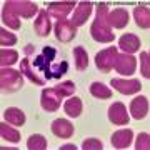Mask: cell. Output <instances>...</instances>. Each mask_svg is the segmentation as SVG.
Segmentation results:
<instances>
[{
	"label": "cell",
	"mask_w": 150,
	"mask_h": 150,
	"mask_svg": "<svg viewBox=\"0 0 150 150\" xmlns=\"http://www.w3.org/2000/svg\"><path fill=\"white\" fill-rule=\"evenodd\" d=\"M107 13H108V5L107 4H98L97 7V15L95 20L92 23L90 28V35L93 37V40L97 42H112L115 35L112 33V28L107 25Z\"/></svg>",
	"instance_id": "6da1fadb"
},
{
	"label": "cell",
	"mask_w": 150,
	"mask_h": 150,
	"mask_svg": "<svg viewBox=\"0 0 150 150\" xmlns=\"http://www.w3.org/2000/svg\"><path fill=\"white\" fill-rule=\"evenodd\" d=\"M23 83V77L22 72H17L13 69L8 67H2L0 70V85L4 92H17L18 88H22Z\"/></svg>",
	"instance_id": "7a4b0ae2"
},
{
	"label": "cell",
	"mask_w": 150,
	"mask_h": 150,
	"mask_svg": "<svg viewBox=\"0 0 150 150\" xmlns=\"http://www.w3.org/2000/svg\"><path fill=\"white\" fill-rule=\"evenodd\" d=\"M55 55H57V50H55L54 47H43L42 54H38L37 57H35V62H33V65L45 74V79H47V80L48 79H54V77H52V72H50V65L54 62Z\"/></svg>",
	"instance_id": "3957f363"
},
{
	"label": "cell",
	"mask_w": 150,
	"mask_h": 150,
	"mask_svg": "<svg viewBox=\"0 0 150 150\" xmlns=\"http://www.w3.org/2000/svg\"><path fill=\"white\" fill-rule=\"evenodd\" d=\"M5 7H8L18 18L20 17H23V18H32L38 10L37 4L28 2V0H10V2L5 4Z\"/></svg>",
	"instance_id": "277c9868"
},
{
	"label": "cell",
	"mask_w": 150,
	"mask_h": 150,
	"mask_svg": "<svg viewBox=\"0 0 150 150\" xmlns=\"http://www.w3.org/2000/svg\"><path fill=\"white\" fill-rule=\"evenodd\" d=\"M117 48L115 47H108L102 52H98L95 55V65L98 70H102L103 74H108L110 70L113 69V64H115V59H117Z\"/></svg>",
	"instance_id": "5b68a950"
},
{
	"label": "cell",
	"mask_w": 150,
	"mask_h": 150,
	"mask_svg": "<svg viewBox=\"0 0 150 150\" xmlns=\"http://www.w3.org/2000/svg\"><path fill=\"white\" fill-rule=\"evenodd\" d=\"M113 67H115V70L120 75H132L135 72V67H137V60H135L134 55L120 54V55H117Z\"/></svg>",
	"instance_id": "8992f818"
},
{
	"label": "cell",
	"mask_w": 150,
	"mask_h": 150,
	"mask_svg": "<svg viewBox=\"0 0 150 150\" xmlns=\"http://www.w3.org/2000/svg\"><path fill=\"white\" fill-rule=\"evenodd\" d=\"M55 35H57V38H59L60 42H70L77 35V27L70 20L62 18L55 25Z\"/></svg>",
	"instance_id": "52a82bcc"
},
{
	"label": "cell",
	"mask_w": 150,
	"mask_h": 150,
	"mask_svg": "<svg viewBox=\"0 0 150 150\" xmlns=\"http://www.w3.org/2000/svg\"><path fill=\"white\" fill-rule=\"evenodd\" d=\"M108 118L113 125H127L129 123V113L122 102H115L108 108Z\"/></svg>",
	"instance_id": "ba28073f"
},
{
	"label": "cell",
	"mask_w": 150,
	"mask_h": 150,
	"mask_svg": "<svg viewBox=\"0 0 150 150\" xmlns=\"http://www.w3.org/2000/svg\"><path fill=\"white\" fill-rule=\"evenodd\" d=\"M92 8H93L92 2H80V4H77L74 13H72V20H70V22L74 23L75 27L83 25V23L88 20V17H90Z\"/></svg>",
	"instance_id": "9c48e42d"
},
{
	"label": "cell",
	"mask_w": 150,
	"mask_h": 150,
	"mask_svg": "<svg viewBox=\"0 0 150 150\" xmlns=\"http://www.w3.org/2000/svg\"><path fill=\"white\" fill-rule=\"evenodd\" d=\"M112 87L115 90H118L123 95H132V93H137L140 90V82L137 79H113L112 80Z\"/></svg>",
	"instance_id": "30bf717a"
},
{
	"label": "cell",
	"mask_w": 150,
	"mask_h": 150,
	"mask_svg": "<svg viewBox=\"0 0 150 150\" xmlns=\"http://www.w3.org/2000/svg\"><path fill=\"white\" fill-rule=\"evenodd\" d=\"M107 25L110 28H123L129 23V12L125 8H115L107 13Z\"/></svg>",
	"instance_id": "8fae6325"
},
{
	"label": "cell",
	"mask_w": 150,
	"mask_h": 150,
	"mask_svg": "<svg viewBox=\"0 0 150 150\" xmlns=\"http://www.w3.org/2000/svg\"><path fill=\"white\" fill-rule=\"evenodd\" d=\"M60 102H62V97H59L54 92V88H45L42 92V98H40V103H42V108L47 110V112H55L59 110Z\"/></svg>",
	"instance_id": "7c38bea8"
},
{
	"label": "cell",
	"mask_w": 150,
	"mask_h": 150,
	"mask_svg": "<svg viewBox=\"0 0 150 150\" xmlns=\"http://www.w3.org/2000/svg\"><path fill=\"white\" fill-rule=\"evenodd\" d=\"M147 113H149V100H147V97L144 95H139L135 97L132 103H130V115L137 120H142V118L147 117Z\"/></svg>",
	"instance_id": "4fadbf2b"
},
{
	"label": "cell",
	"mask_w": 150,
	"mask_h": 150,
	"mask_svg": "<svg viewBox=\"0 0 150 150\" xmlns=\"http://www.w3.org/2000/svg\"><path fill=\"white\" fill-rule=\"evenodd\" d=\"M33 28L37 32L38 37H47L50 33V28H52V22H50V15H48L47 10H40L38 12L37 18L33 22Z\"/></svg>",
	"instance_id": "5bb4252c"
},
{
	"label": "cell",
	"mask_w": 150,
	"mask_h": 150,
	"mask_svg": "<svg viewBox=\"0 0 150 150\" xmlns=\"http://www.w3.org/2000/svg\"><path fill=\"white\" fill-rule=\"evenodd\" d=\"M118 48L123 50V54L132 55L140 48V38L135 33H123L118 40Z\"/></svg>",
	"instance_id": "9a60e30c"
},
{
	"label": "cell",
	"mask_w": 150,
	"mask_h": 150,
	"mask_svg": "<svg viewBox=\"0 0 150 150\" xmlns=\"http://www.w3.org/2000/svg\"><path fill=\"white\" fill-rule=\"evenodd\" d=\"M50 129H52L54 135H57L59 139H70L74 135V125L69 120H65V118H57V120H54Z\"/></svg>",
	"instance_id": "2e32d148"
},
{
	"label": "cell",
	"mask_w": 150,
	"mask_h": 150,
	"mask_svg": "<svg viewBox=\"0 0 150 150\" xmlns=\"http://www.w3.org/2000/svg\"><path fill=\"white\" fill-rule=\"evenodd\" d=\"M132 139H134V132L130 129L117 130V132L112 135V145L115 149H127V147L132 144Z\"/></svg>",
	"instance_id": "e0dca14e"
},
{
	"label": "cell",
	"mask_w": 150,
	"mask_h": 150,
	"mask_svg": "<svg viewBox=\"0 0 150 150\" xmlns=\"http://www.w3.org/2000/svg\"><path fill=\"white\" fill-rule=\"evenodd\" d=\"M75 2H52L48 4V13H52L54 17H57L59 20H62L72 8H75Z\"/></svg>",
	"instance_id": "ac0fdd59"
},
{
	"label": "cell",
	"mask_w": 150,
	"mask_h": 150,
	"mask_svg": "<svg viewBox=\"0 0 150 150\" xmlns=\"http://www.w3.org/2000/svg\"><path fill=\"white\" fill-rule=\"evenodd\" d=\"M134 18L140 28H149L150 27V10L147 5H139L134 10Z\"/></svg>",
	"instance_id": "d6986e66"
},
{
	"label": "cell",
	"mask_w": 150,
	"mask_h": 150,
	"mask_svg": "<svg viewBox=\"0 0 150 150\" xmlns=\"http://www.w3.org/2000/svg\"><path fill=\"white\" fill-rule=\"evenodd\" d=\"M20 72H22V75H27V79L30 82H33L35 85H43V83H45V80L40 79V77L35 74V70L32 69V64H30L28 59H23L20 62Z\"/></svg>",
	"instance_id": "ffe728a7"
},
{
	"label": "cell",
	"mask_w": 150,
	"mask_h": 150,
	"mask_svg": "<svg viewBox=\"0 0 150 150\" xmlns=\"http://www.w3.org/2000/svg\"><path fill=\"white\" fill-rule=\"evenodd\" d=\"M4 117H5V122L12 123V125H15V127H20V125L25 123V113L22 112L20 108H17V107L7 108Z\"/></svg>",
	"instance_id": "44dd1931"
},
{
	"label": "cell",
	"mask_w": 150,
	"mask_h": 150,
	"mask_svg": "<svg viewBox=\"0 0 150 150\" xmlns=\"http://www.w3.org/2000/svg\"><path fill=\"white\" fill-rule=\"evenodd\" d=\"M0 135L2 139L7 140V142H12V144H17L20 142V132L17 129H12L8 122H2L0 123Z\"/></svg>",
	"instance_id": "7402d4cb"
},
{
	"label": "cell",
	"mask_w": 150,
	"mask_h": 150,
	"mask_svg": "<svg viewBox=\"0 0 150 150\" xmlns=\"http://www.w3.org/2000/svg\"><path fill=\"white\" fill-rule=\"evenodd\" d=\"M64 110L67 115L77 118L82 113V100L79 97H70L69 100L64 103Z\"/></svg>",
	"instance_id": "603a6c76"
},
{
	"label": "cell",
	"mask_w": 150,
	"mask_h": 150,
	"mask_svg": "<svg viewBox=\"0 0 150 150\" xmlns=\"http://www.w3.org/2000/svg\"><path fill=\"white\" fill-rule=\"evenodd\" d=\"M90 93L95 98H102V100H107L112 97V90L107 85H103L102 82H93L90 85Z\"/></svg>",
	"instance_id": "cb8c5ba5"
},
{
	"label": "cell",
	"mask_w": 150,
	"mask_h": 150,
	"mask_svg": "<svg viewBox=\"0 0 150 150\" xmlns=\"http://www.w3.org/2000/svg\"><path fill=\"white\" fill-rule=\"evenodd\" d=\"M74 59L77 70H85L88 67V55H87L83 47H75L74 48Z\"/></svg>",
	"instance_id": "d4e9b609"
},
{
	"label": "cell",
	"mask_w": 150,
	"mask_h": 150,
	"mask_svg": "<svg viewBox=\"0 0 150 150\" xmlns=\"http://www.w3.org/2000/svg\"><path fill=\"white\" fill-rule=\"evenodd\" d=\"M2 20L5 25H8V28H13V30L20 28V18L5 5H4V12H2Z\"/></svg>",
	"instance_id": "484cf974"
},
{
	"label": "cell",
	"mask_w": 150,
	"mask_h": 150,
	"mask_svg": "<svg viewBox=\"0 0 150 150\" xmlns=\"http://www.w3.org/2000/svg\"><path fill=\"white\" fill-rule=\"evenodd\" d=\"M52 88H54V92H55L59 97H72V95L75 93V90H77L75 83H74V82H70V80L62 82V83L52 87Z\"/></svg>",
	"instance_id": "4316f807"
},
{
	"label": "cell",
	"mask_w": 150,
	"mask_h": 150,
	"mask_svg": "<svg viewBox=\"0 0 150 150\" xmlns=\"http://www.w3.org/2000/svg\"><path fill=\"white\" fill-rule=\"evenodd\" d=\"M18 60V54L15 50H10V48H2L0 50V65L2 67H8V65L15 64Z\"/></svg>",
	"instance_id": "83f0119b"
},
{
	"label": "cell",
	"mask_w": 150,
	"mask_h": 150,
	"mask_svg": "<svg viewBox=\"0 0 150 150\" xmlns=\"http://www.w3.org/2000/svg\"><path fill=\"white\" fill-rule=\"evenodd\" d=\"M27 147L30 150H45L47 149V140H45L43 135L35 134V135H32V137H28Z\"/></svg>",
	"instance_id": "f1b7e54d"
},
{
	"label": "cell",
	"mask_w": 150,
	"mask_h": 150,
	"mask_svg": "<svg viewBox=\"0 0 150 150\" xmlns=\"http://www.w3.org/2000/svg\"><path fill=\"white\" fill-rule=\"evenodd\" d=\"M17 43V37L7 28H0V45L2 47H12Z\"/></svg>",
	"instance_id": "f546056e"
},
{
	"label": "cell",
	"mask_w": 150,
	"mask_h": 150,
	"mask_svg": "<svg viewBox=\"0 0 150 150\" xmlns=\"http://www.w3.org/2000/svg\"><path fill=\"white\" fill-rule=\"evenodd\" d=\"M67 70H69V64H67L65 60H62L60 64H52L50 65V72H52V77H54V79L62 77Z\"/></svg>",
	"instance_id": "4dcf8cb0"
},
{
	"label": "cell",
	"mask_w": 150,
	"mask_h": 150,
	"mask_svg": "<svg viewBox=\"0 0 150 150\" xmlns=\"http://www.w3.org/2000/svg\"><path fill=\"white\" fill-rule=\"evenodd\" d=\"M135 149L137 150H149L150 149V137L149 134H139L137 142H135Z\"/></svg>",
	"instance_id": "1f68e13d"
},
{
	"label": "cell",
	"mask_w": 150,
	"mask_h": 150,
	"mask_svg": "<svg viewBox=\"0 0 150 150\" xmlns=\"http://www.w3.org/2000/svg\"><path fill=\"white\" fill-rule=\"evenodd\" d=\"M140 62H142V75L145 79L150 77V55L149 52H142L140 54Z\"/></svg>",
	"instance_id": "d6a6232c"
},
{
	"label": "cell",
	"mask_w": 150,
	"mask_h": 150,
	"mask_svg": "<svg viewBox=\"0 0 150 150\" xmlns=\"http://www.w3.org/2000/svg\"><path fill=\"white\" fill-rule=\"evenodd\" d=\"M82 149L83 150H102L103 144L98 139H87L83 144H82Z\"/></svg>",
	"instance_id": "836d02e7"
},
{
	"label": "cell",
	"mask_w": 150,
	"mask_h": 150,
	"mask_svg": "<svg viewBox=\"0 0 150 150\" xmlns=\"http://www.w3.org/2000/svg\"><path fill=\"white\" fill-rule=\"evenodd\" d=\"M62 150H77V147H75V145L67 144V145H62Z\"/></svg>",
	"instance_id": "e575fe53"
},
{
	"label": "cell",
	"mask_w": 150,
	"mask_h": 150,
	"mask_svg": "<svg viewBox=\"0 0 150 150\" xmlns=\"http://www.w3.org/2000/svg\"><path fill=\"white\" fill-rule=\"evenodd\" d=\"M25 54H27V55H32L33 54V45H27V47H25Z\"/></svg>",
	"instance_id": "d590c367"
}]
</instances>
